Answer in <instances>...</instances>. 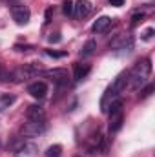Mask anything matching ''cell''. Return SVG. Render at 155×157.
<instances>
[{"mask_svg":"<svg viewBox=\"0 0 155 157\" xmlns=\"http://www.w3.org/2000/svg\"><path fill=\"white\" fill-rule=\"evenodd\" d=\"M126 84H128V73L124 71V73H120V75L113 80V84L106 90L104 97L100 99V110H102V112H108L110 104H112L113 101H117V97L122 93V90L126 88Z\"/></svg>","mask_w":155,"mask_h":157,"instance_id":"2","label":"cell"},{"mask_svg":"<svg viewBox=\"0 0 155 157\" xmlns=\"http://www.w3.org/2000/svg\"><path fill=\"white\" fill-rule=\"evenodd\" d=\"M110 26H112V18H110V17H99V18L93 22L91 29H93L95 33H102V31H106Z\"/></svg>","mask_w":155,"mask_h":157,"instance_id":"10","label":"cell"},{"mask_svg":"<svg viewBox=\"0 0 155 157\" xmlns=\"http://www.w3.org/2000/svg\"><path fill=\"white\" fill-rule=\"evenodd\" d=\"M95 48H97V42H95V40L86 42V46L82 48V55H91V53L95 51Z\"/></svg>","mask_w":155,"mask_h":157,"instance_id":"14","label":"cell"},{"mask_svg":"<svg viewBox=\"0 0 155 157\" xmlns=\"http://www.w3.org/2000/svg\"><path fill=\"white\" fill-rule=\"evenodd\" d=\"M142 18H144V15H142V13L133 15V17H131V26H137L139 22H142Z\"/></svg>","mask_w":155,"mask_h":157,"instance_id":"17","label":"cell"},{"mask_svg":"<svg viewBox=\"0 0 155 157\" xmlns=\"http://www.w3.org/2000/svg\"><path fill=\"white\" fill-rule=\"evenodd\" d=\"M60 40V37H59V33H53L51 37H49V42H59Z\"/></svg>","mask_w":155,"mask_h":157,"instance_id":"21","label":"cell"},{"mask_svg":"<svg viewBox=\"0 0 155 157\" xmlns=\"http://www.w3.org/2000/svg\"><path fill=\"white\" fill-rule=\"evenodd\" d=\"M152 35H153V28H148V29L144 31L142 39H144V40H150V39H152Z\"/></svg>","mask_w":155,"mask_h":157,"instance_id":"19","label":"cell"},{"mask_svg":"<svg viewBox=\"0 0 155 157\" xmlns=\"http://www.w3.org/2000/svg\"><path fill=\"white\" fill-rule=\"evenodd\" d=\"M46 55H49V57H55V59H60V57H64L66 53H59V51H51V49H46Z\"/></svg>","mask_w":155,"mask_h":157,"instance_id":"18","label":"cell"},{"mask_svg":"<svg viewBox=\"0 0 155 157\" xmlns=\"http://www.w3.org/2000/svg\"><path fill=\"white\" fill-rule=\"evenodd\" d=\"M26 115L29 121H35V122H44L46 121V112L40 108V106H29Z\"/></svg>","mask_w":155,"mask_h":157,"instance_id":"9","label":"cell"},{"mask_svg":"<svg viewBox=\"0 0 155 157\" xmlns=\"http://www.w3.org/2000/svg\"><path fill=\"white\" fill-rule=\"evenodd\" d=\"M15 101H17L15 95H2V97H0V112L6 110V108H9Z\"/></svg>","mask_w":155,"mask_h":157,"instance_id":"12","label":"cell"},{"mask_svg":"<svg viewBox=\"0 0 155 157\" xmlns=\"http://www.w3.org/2000/svg\"><path fill=\"white\" fill-rule=\"evenodd\" d=\"M44 130H46V124H44V122L29 121V122H26V124L20 128V133H22L24 137H37L40 133H44Z\"/></svg>","mask_w":155,"mask_h":157,"instance_id":"4","label":"cell"},{"mask_svg":"<svg viewBox=\"0 0 155 157\" xmlns=\"http://www.w3.org/2000/svg\"><path fill=\"white\" fill-rule=\"evenodd\" d=\"M44 75L51 77V80H55V82H59V84H66V82H68V71H66V70H62V68L44 71Z\"/></svg>","mask_w":155,"mask_h":157,"instance_id":"8","label":"cell"},{"mask_svg":"<svg viewBox=\"0 0 155 157\" xmlns=\"http://www.w3.org/2000/svg\"><path fill=\"white\" fill-rule=\"evenodd\" d=\"M11 15H13V20H15L18 26L28 24L29 18H31V11H29V7L24 6V4H17V6H13V7H11Z\"/></svg>","mask_w":155,"mask_h":157,"instance_id":"3","label":"cell"},{"mask_svg":"<svg viewBox=\"0 0 155 157\" xmlns=\"http://www.w3.org/2000/svg\"><path fill=\"white\" fill-rule=\"evenodd\" d=\"M62 13L66 17H73V0H62Z\"/></svg>","mask_w":155,"mask_h":157,"instance_id":"13","label":"cell"},{"mask_svg":"<svg viewBox=\"0 0 155 157\" xmlns=\"http://www.w3.org/2000/svg\"><path fill=\"white\" fill-rule=\"evenodd\" d=\"M110 4L115 7H120V6H124V0H110Z\"/></svg>","mask_w":155,"mask_h":157,"instance_id":"20","label":"cell"},{"mask_svg":"<svg viewBox=\"0 0 155 157\" xmlns=\"http://www.w3.org/2000/svg\"><path fill=\"white\" fill-rule=\"evenodd\" d=\"M110 113V133H115L122 128V122H124V113H122V108L115 110V112H108Z\"/></svg>","mask_w":155,"mask_h":157,"instance_id":"6","label":"cell"},{"mask_svg":"<svg viewBox=\"0 0 155 157\" xmlns=\"http://www.w3.org/2000/svg\"><path fill=\"white\" fill-rule=\"evenodd\" d=\"M153 90H155V86H153V84H148V86H146V88H144V90L141 91V97H142V99L150 97V95L153 93Z\"/></svg>","mask_w":155,"mask_h":157,"instance_id":"15","label":"cell"},{"mask_svg":"<svg viewBox=\"0 0 155 157\" xmlns=\"http://www.w3.org/2000/svg\"><path fill=\"white\" fill-rule=\"evenodd\" d=\"M28 93L31 97H35V99H44L46 93H47V86H46V82L37 80V82H33V84L28 86Z\"/></svg>","mask_w":155,"mask_h":157,"instance_id":"7","label":"cell"},{"mask_svg":"<svg viewBox=\"0 0 155 157\" xmlns=\"http://www.w3.org/2000/svg\"><path fill=\"white\" fill-rule=\"evenodd\" d=\"M93 9V4L89 0H78V2H73V17L77 18H86Z\"/></svg>","mask_w":155,"mask_h":157,"instance_id":"5","label":"cell"},{"mask_svg":"<svg viewBox=\"0 0 155 157\" xmlns=\"http://www.w3.org/2000/svg\"><path fill=\"white\" fill-rule=\"evenodd\" d=\"M91 71V66L89 64H75V70H73V78L75 80H82L86 78V75Z\"/></svg>","mask_w":155,"mask_h":157,"instance_id":"11","label":"cell"},{"mask_svg":"<svg viewBox=\"0 0 155 157\" xmlns=\"http://www.w3.org/2000/svg\"><path fill=\"white\" fill-rule=\"evenodd\" d=\"M152 73V62L150 59H144V60H139L133 70L128 73V82H130V88L131 90H139L146 84V80Z\"/></svg>","mask_w":155,"mask_h":157,"instance_id":"1","label":"cell"},{"mask_svg":"<svg viewBox=\"0 0 155 157\" xmlns=\"http://www.w3.org/2000/svg\"><path fill=\"white\" fill-rule=\"evenodd\" d=\"M60 146L59 144H55V146H51L49 150H47V157H59V154H60Z\"/></svg>","mask_w":155,"mask_h":157,"instance_id":"16","label":"cell"}]
</instances>
